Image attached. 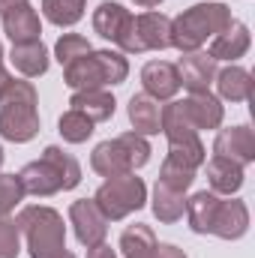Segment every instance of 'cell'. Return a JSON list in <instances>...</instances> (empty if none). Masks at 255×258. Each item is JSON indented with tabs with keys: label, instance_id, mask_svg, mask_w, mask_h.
Masks as SVG:
<instances>
[{
	"label": "cell",
	"instance_id": "cell-6",
	"mask_svg": "<svg viewBox=\"0 0 255 258\" xmlns=\"http://www.w3.org/2000/svg\"><path fill=\"white\" fill-rule=\"evenodd\" d=\"M150 162V144L138 132H120L117 138L99 141L90 153V168L99 177H117L132 174Z\"/></svg>",
	"mask_w": 255,
	"mask_h": 258
},
{
	"label": "cell",
	"instance_id": "cell-34",
	"mask_svg": "<svg viewBox=\"0 0 255 258\" xmlns=\"http://www.w3.org/2000/svg\"><path fill=\"white\" fill-rule=\"evenodd\" d=\"M9 81H12V75H9V72H6V66L0 63V96H3V90H6V87H9Z\"/></svg>",
	"mask_w": 255,
	"mask_h": 258
},
{
	"label": "cell",
	"instance_id": "cell-8",
	"mask_svg": "<svg viewBox=\"0 0 255 258\" xmlns=\"http://www.w3.org/2000/svg\"><path fill=\"white\" fill-rule=\"evenodd\" d=\"M69 225L81 246H96V243H105L108 237V219L102 216L93 198H78L69 204Z\"/></svg>",
	"mask_w": 255,
	"mask_h": 258
},
{
	"label": "cell",
	"instance_id": "cell-1",
	"mask_svg": "<svg viewBox=\"0 0 255 258\" xmlns=\"http://www.w3.org/2000/svg\"><path fill=\"white\" fill-rule=\"evenodd\" d=\"M18 180L24 186V195L51 198L57 192H69L81 183V165L72 153L60 150L57 144H48L39 159L27 162L18 171Z\"/></svg>",
	"mask_w": 255,
	"mask_h": 258
},
{
	"label": "cell",
	"instance_id": "cell-13",
	"mask_svg": "<svg viewBox=\"0 0 255 258\" xmlns=\"http://www.w3.org/2000/svg\"><path fill=\"white\" fill-rule=\"evenodd\" d=\"M246 231H249V207L240 198H231V195L222 198L210 234H216L219 240H240Z\"/></svg>",
	"mask_w": 255,
	"mask_h": 258
},
{
	"label": "cell",
	"instance_id": "cell-30",
	"mask_svg": "<svg viewBox=\"0 0 255 258\" xmlns=\"http://www.w3.org/2000/svg\"><path fill=\"white\" fill-rule=\"evenodd\" d=\"M24 201V186L18 174H0V216H9Z\"/></svg>",
	"mask_w": 255,
	"mask_h": 258
},
{
	"label": "cell",
	"instance_id": "cell-14",
	"mask_svg": "<svg viewBox=\"0 0 255 258\" xmlns=\"http://www.w3.org/2000/svg\"><path fill=\"white\" fill-rule=\"evenodd\" d=\"M180 102H183V114H186V120L192 123L195 132L222 126L225 108H222V99L213 96L210 90H204V93H189V96L180 99Z\"/></svg>",
	"mask_w": 255,
	"mask_h": 258
},
{
	"label": "cell",
	"instance_id": "cell-12",
	"mask_svg": "<svg viewBox=\"0 0 255 258\" xmlns=\"http://www.w3.org/2000/svg\"><path fill=\"white\" fill-rule=\"evenodd\" d=\"M177 78L180 87H186L189 93H204L210 90L213 78H216V60L207 51H189L177 60Z\"/></svg>",
	"mask_w": 255,
	"mask_h": 258
},
{
	"label": "cell",
	"instance_id": "cell-17",
	"mask_svg": "<svg viewBox=\"0 0 255 258\" xmlns=\"http://www.w3.org/2000/svg\"><path fill=\"white\" fill-rule=\"evenodd\" d=\"M69 108L87 114L93 123H105V120L114 117L117 102H114V96H111L105 87H93V90H72V96H69Z\"/></svg>",
	"mask_w": 255,
	"mask_h": 258
},
{
	"label": "cell",
	"instance_id": "cell-5",
	"mask_svg": "<svg viewBox=\"0 0 255 258\" xmlns=\"http://www.w3.org/2000/svg\"><path fill=\"white\" fill-rule=\"evenodd\" d=\"M129 75V60L123 51L99 48L75 57L72 63L63 66V84L72 90H93V87H114L123 84Z\"/></svg>",
	"mask_w": 255,
	"mask_h": 258
},
{
	"label": "cell",
	"instance_id": "cell-23",
	"mask_svg": "<svg viewBox=\"0 0 255 258\" xmlns=\"http://www.w3.org/2000/svg\"><path fill=\"white\" fill-rule=\"evenodd\" d=\"M219 201H222V195L210 192V189H201L192 198H186V219H189V228L195 234H210L213 231Z\"/></svg>",
	"mask_w": 255,
	"mask_h": 258
},
{
	"label": "cell",
	"instance_id": "cell-4",
	"mask_svg": "<svg viewBox=\"0 0 255 258\" xmlns=\"http://www.w3.org/2000/svg\"><path fill=\"white\" fill-rule=\"evenodd\" d=\"M18 231L27 240L30 258H54L66 249V225L63 216L48 204H27L18 210L15 219Z\"/></svg>",
	"mask_w": 255,
	"mask_h": 258
},
{
	"label": "cell",
	"instance_id": "cell-38",
	"mask_svg": "<svg viewBox=\"0 0 255 258\" xmlns=\"http://www.w3.org/2000/svg\"><path fill=\"white\" fill-rule=\"evenodd\" d=\"M0 63H3V45H0Z\"/></svg>",
	"mask_w": 255,
	"mask_h": 258
},
{
	"label": "cell",
	"instance_id": "cell-16",
	"mask_svg": "<svg viewBox=\"0 0 255 258\" xmlns=\"http://www.w3.org/2000/svg\"><path fill=\"white\" fill-rule=\"evenodd\" d=\"M135 30H138V39L144 45V51H165L171 48V18L156 12V9H147L141 15H135Z\"/></svg>",
	"mask_w": 255,
	"mask_h": 258
},
{
	"label": "cell",
	"instance_id": "cell-15",
	"mask_svg": "<svg viewBox=\"0 0 255 258\" xmlns=\"http://www.w3.org/2000/svg\"><path fill=\"white\" fill-rule=\"evenodd\" d=\"M249 45H252L249 27H246L243 21H231L222 33H216V36L210 39L207 54H210L213 60H228V63H234V60H240V57L249 51Z\"/></svg>",
	"mask_w": 255,
	"mask_h": 258
},
{
	"label": "cell",
	"instance_id": "cell-20",
	"mask_svg": "<svg viewBox=\"0 0 255 258\" xmlns=\"http://www.w3.org/2000/svg\"><path fill=\"white\" fill-rule=\"evenodd\" d=\"M213 84L219 90V99H225V102H246L252 96V72L237 63H228L225 69H216Z\"/></svg>",
	"mask_w": 255,
	"mask_h": 258
},
{
	"label": "cell",
	"instance_id": "cell-10",
	"mask_svg": "<svg viewBox=\"0 0 255 258\" xmlns=\"http://www.w3.org/2000/svg\"><path fill=\"white\" fill-rule=\"evenodd\" d=\"M0 21H3V33L12 39V45L42 39V18H39L36 6H33L30 0H21V3H15V6H9V9L0 15Z\"/></svg>",
	"mask_w": 255,
	"mask_h": 258
},
{
	"label": "cell",
	"instance_id": "cell-7",
	"mask_svg": "<svg viewBox=\"0 0 255 258\" xmlns=\"http://www.w3.org/2000/svg\"><path fill=\"white\" fill-rule=\"evenodd\" d=\"M93 201H96V207L102 210V216L108 222H120L129 213H135L147 204V186H144L141 177H135V171L105 177V183L96 189Z\"/></svg>",
	"mask_w": 255,
	"mask_h": 258
},
{
	"label": "cell",
	"instance_id": "cell-24",
	"mask_svg": "<svg viewBox=\"0 0 255 258\" xmlns=\"http://www.w3.org/2000/svg\"><path fill=\"white\" fill-rule=\"evenodd\" d=\"M156 234L150 225L144 222H135L129 225L126 231L120 234V252L123 258H153V249H156Z\"/></svg>",
	"mask_w": 255,
	"mask_h": 258
},
{
	"label": "cell",
	"instance_id": "cell-37",
	"mask_svg": "<svg viewBox=\"0 0 255 258\" xmlns=\"http://www.w3.org/2000/svg\"><path fill=\"white\" fill-rule=\"evenodd\" d=\"M54 258H75V255H72L69 249H63V252H57V255H54Z\"/></svg>",
	"mask_w": 255,
	"mask_h": 258
},
{
	"label": "cell",
	"instance_id": "cell-27",
	"mask_svg": "<svg viewBox=\"0 0 255 258\" xmlns=\"http://www.w3.org/2000/svg\"><path fill=\"white\" fill-rule=\"evenodd\" d=\"M93 120L87 117V114H81V111H75V108H69L60 114V120H57V132L63 135V141L69 144H84L90 135H93Z\"/></svg>",
	"mask_w": 255,
	"mask_h": 258
},
{
	"label": "cell",
	"instance_id": "cell-36",
	"mask_svg": "<svg viewBox=\"0 0 255 258\" xmlns=\"http://www.w3.org/2000/svg\"><path fill=\"white\" fill-rule=\"evenodd\" d=\"M15 3H21V0H0V15H3L9 6H15Z\"/></svg>",
	"mask_w": 255,
	"mask_h": 258
},
{
	"label": "cell",
	"instance_id": "cell-26",
	"mask_svg": "<svg viewBox=\"0 0 255 258\" xmlns=\"http://www.w3.org/2000/svg\"><path fill=\"white\" fill-rule=\"evenodd\" d=\"M87 0H42V15L54 27H72L84 18Z\"/></svg>",
	"mask_w": 255,
	"mask_h": 258
},
{
	"label": "cell",
	"instance_id": "cell-11",
	"mask_svg": "<svg viewBox=\"0 0 255 258\" xmlns=\"http://www.w3.org/2000/svg\"><path fill=\"white\" fill-rule=\"evenodd\" d=\"M141 87L150 99L156 102H168L177 96L180 90V78H177V66L168 60H147L141 66Z\"/></svg>",
	"mask_w": 255,
	"mask_h": 258
},
{
	"label": "cell",
	"instance_id": "cell-32",
	"mask_svg": "<svg viewBox=\"0 0 255 258\" xmlns=\"http://www.w3.org/2000/svg\"><path fill=\"white\" fill-rule=\"evenodd\" d=\"M153 258H186V252L180 246H174V243H156Z\"/></svg>",
	"mask_w": 255,
	"mask_h": 258
},
{
	"label": "cell",
	"instance_id": "cell-29",
	"mask_svg": "<svg viewBox=\"0 0 255 258\" xmlns=\"http://www.w3.org/2000/svg\"><path fill=\"white\" fill-rule=\"evenodd\" d=\"M87 51H93V45H90V39L81 36V33H63V36L54 42V57H57L60 66L72 63L75 57H81V54H87Z\"/></svg>",
	"mask_w": 255,
	"mask_h": 258
},
{
	"label": "cell",
	"instance_id": "cell-19",
	"mask_svg": "<svg viewBox=\"0 0 255 258\" xmlns=\"http://www.w3.org/2000/svg\"><path fill=\"white\" fill-rule=\"evenodd\" d=\"M9 63L15 66V72H21L24 78H39V75L48 72L51 54H48V48H45L42 39H36V42H18L9 51Z\"/></svg>",
	"mask_w": 255,
	"mask_h": 258
},
{
	"label": "cell",
	"instance_id": "cell-35",
	"mask_svg": "<svg viewBox=\"0 0 255 258\" xmlns=\"http://www.w3.org/2000/svg\"><path fill=\"white\" fill-rule=\"evenodd\" d=\"M135 6H141V9H153V6H159L162 0H132Z\"/></svg>",
	"mask_w": 255,
	"mask_h": 258
},
{
	"label": "cell",
	"instance_id": "cell-9",
	"mask_svg": "<svg viewBox=\"0 0 255 258\" xmlns=\"http://www.w3.org/2000/svg\"><path fill=\"white\" fill-rule=\"evenodd\" d=\"M213 156H222V159L246 168L249 162H255V132L246 123L219 129L213 138Z\"/></svg>",
	"mask_w": 255,
	"mask_h": 258
},
{
	"label": "cell",
	"instance_id": "cell-18",
	"mask_svg": "<svg viewBox=\"0 0 255 258\" xmlns=\"http://www.w3.org/2000/svg\"><path fill=\"white\" fill-rule=\"evenodd\" d=\"M126 114H129V123H132V132H138L144 138L162 132V105L156 99H150L147 93L129 96Z\"/></svg>",
	"mask_w": 255,
	"mask_h": 258
},
{
	"label": "cell",
	"instance_id": "cell-3",
	"mask_svg": "<svg viewBox=\"0 0 255 258\" xmlns=\"http://www.w3.org/2000/svg\"><path fill=\"white\" fill-rule=\"evenodd\" d=\"M231 21V9L225 3H195L171 18V48H177L180 54L201 51V45L222 33Z\"/></svg>",
	"mask_w": 255,
	"mask_h": 258
},
{
	"label": "cell",
	"instance_id": "cell-22",
	"mask_svg": "<svg viewBox=\"0 0 255 258\" xmlns=\"http://www.w3.org/2000/svg\"><path fill=\"white\" fill-rule=\"evenodd\" d=\"M129 21H132V12H129L126 6L114 3V0H102L93 9V30L102 39H108V42H117L120 39V33L126 30Z\"/></svg>",
	"mask_w": 255,
	"mask_h": 258
},
{
	"label": "cell",
	"instance_id": "cell-21",
	"mask_svg": "<svg viewBox=\"0 0 255 258\" xmlns=\"http://www.w3.org/2000/svg\"><path fill=\"white\" fill-rule=\"evenodd\" d=\"M204 171H207V183H210V192L216 195H234L240 192L246 174H243V165L237 162H228L222 156H213L210 162H204Z\"/></svg>",
	"mask_w": 255,
	"mask_h": 258
},
{
	"label": "cell",
	"instance_id": "cell-2",
	"mask_svg": "<svg viewBox=\"0 0 255 258\" xmlns=\"http://www.w3.org/2000/svg\"><path fill=\"white\" fill-rule=\"evenodd\" d=\"M39 96L33 81L12 78L0 96V135L12 144H27L39 135Z\"/></svg>",
	"mask_w": 255,
	"mask_h": 258
},
{
	"label": "cell",
	"instance_id": "cell-39",
	"mask_svg": "<svg viewBox=\"0 0 255 258\" xmlns=\"http://www.w3.org/2000/svg\"><path fill=\"white\" fill-rule=\"evenodd\" d=\"M0 165H3V147H0Z\"/></svg>",
	"mask_w": 255,
	"mask_h": 258
},
{
	"label": "cell",
	"instance_id": "cell-25",
	"mask_svg": "<svg viewBox=\"0 0 255 258\" xmlns=\"http://www.w3.org/2000/svg\"><path fill=\"white\" fill-rule=\"evenodd\" d=\"M150 207H153V216L159 222L171 225V222H177L186 213V192H177V189H168V186L156 183L153 186V204Z\"/></svg>",
	"mask_w": 255,
	"mask_h": 258
},
{
	"label": "cell",
	"instance_id": "cell-31",
	"mask_svg": "<svg viewBox=\"0 0 255 258\" xmlns=\"http://www.w3.org/2000/svg\"><path fill=\"white\" fill-rule=\"evenodd\" d=\"M21 252V231L15 219L0 216V258H18Z\"/></svg>",
	"mask_w": 255,
	"mask_h": 258
},
{
	"label": "cell",
	"instance_id": "cell-28",
	"mask_svg": "<svg viewBox=\"0 0 255 258\" xmlns=\"http://www.w3.org/2000/svg\"><path fill=\"white\" fill-rule=\"evenodd\" d=\"M156 183H162L168 189H177V192H186L195 183V168H186V165H180V162L165 156V162L159 165V180Z\"/></svg>",
	"mask_w": 255,
	"mask_h": 258
},
{
	"label": "cell",
	"instance_id": "cell-33",
	"mask_svg": "<svg viewBox=\"0 0 255 258\" xmlns=\"http://www.w3.org/2000/svg\"><path fill=\"white\" fill-rule=\"evenodd\" d=\"M87 258H117V252L108 243H96V246H87Z\"/></svg>",
	"mask_w": 255,
	"mask_h": 258
}]
</instances>
